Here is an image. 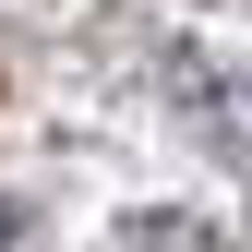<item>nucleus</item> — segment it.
<instances>
[{
    "instance_id": "obj_1",
    "label": "nucleus",
    "mask_w": 252,
    "mask_h": 252,
    "mask_svg": "<svg viewBox=\"0 0 252 252\" xmlns=\"http://www.w3.org/2000/svg\"><path fill=\"white\" fill-rule=\"evenodd\" d=\"M168 108L192 120L216 156H240V168H252V84H240V72H216L204 48H168Z\"/></svg>"
}]
</instances>
